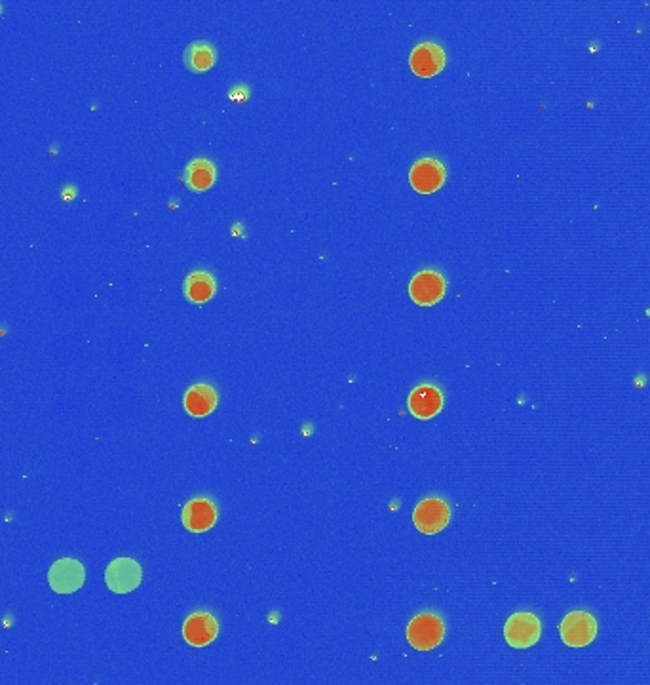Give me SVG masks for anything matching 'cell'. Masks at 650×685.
Returning <instances> with one entry per match:
<instances>
[{
  "instance_id": "6da1fadb",
  "label": "cell",
  "mask_w": 650,
  "mask_h": 685,
  "mask_svg": "<svg viewBox=\"0 0 650 685\" xmlns=\"http://www.w3.org/2000/svg\"><path fill=\"white\" fill-rule=\"evenodd\" d=\"M445 638V624L436 613H420L408 627V641L419 651L438 648Z\"/></svg>"
},
{
  "instance_id": "8fae6325",
  "label": "cell",
  "mask_w": 650,
  "mask_h": 685,
  "mask_svg": "<svg viewBox=\"0 0 650 685\" xmlns=\"http://www.w3.org/2000/svg\"><path fill=\"white\" fill-rule=\"evenodd\" d=\"M409 64L413 73L422 78L436 76L445 67V50L436 43H422L411 52Z\"/></svg>"
},
{
  "instance_id": "52a82bcc",
  "label": "cell",
  "mask_w": 650,
  "mask_h": 685,
  "mask_svg": "<svg viewBox=\"0 0 650 685\" xmlns=\"http://www.w3.org/2000/svg\"><path fill=\"white\" fill-rule=\"evenodd\" d=\"M447 292V282L441 273L434 269L420 271L413 276L409 284V295L420 307H432L443 299Z\"/></svg>"
},
{
  "instance_id": "4fadbf2b",
  "label": "cell",
  "mask_w": 650,
  "mask_h": 685,
  "mask_svg": "<svg viewBox=\"0 0 650 685\" xmlns=\"http://www.w3.org/2000/svg\"><path fill=\"white\" fill-rule=\"evenodd\" d=\"M217 408V392L213 387L200 382L187 391L185 394V410L192 417H208Z\"/></svg>"
},
{
  "instance_id": "7a4b0ae2",
  "label": "cell",
  "mask_w": 650,
  "mask_h": 685,
  "mask_svg": "<svg viewBox=\"0 0 650 685\" xmlns=\"http://www.w3.org/2000/svg\"><path fill=\"white\" fill-rule=\"evenodd\" d=\"M561 640L568 648H586L597 636V620L587 611H573L561 620Z\"/></svg>"
},
{
  "instance_id": "7c38bea8",
  "label": "cell",
  "mask_w": 650,
  "mask_h": 685,
  "mask_svg": "<svg viewBox=\"0 0 650 685\" xmlns=\"http://www.w3.org/2000/svg\"><path fill=\"white\" fill-rule=\"evenodd\" d=\"M409 412L417 419H432L443 410V394L434 385H419L409 394Z\"/></svg>"
},
{
  "instance_id": "8992f818",
  "label": "cell",
  "mask_w": 650,
  "mask_h": 685,
  "mask_svg": "<svg viewBox=\"0 0 650 685\" xmlns=\"http://www.w3.org/2000/svg\"><path fill=\"white\" fill-rule=\"evenodd\" d=\"M86 570L83 563L74 558H61L48 571V582L54 592L57 594H71L76 592L84 584Z\"/></svg>"
},
{
  "instance_id": "ba28073f",
  "label": "cell",
  "mask_w": 650,
  "mask_h": 685,
  "mask_svg": "<svg viewBox=\"0 0 650 685\" xmlns=\"http://www.w3.org/2000/svg\"><path fill=\"white\" fill-rule=\"evenodd\" d=\"M447 172L436 158H420L415 163L409 174V184L417 193L430 194L441 189L445 184Z\"/></svg>"
},
{
  "instance_id": "5bb4252c",
  "label": "cell",
  "mask_w": 650,
  "mask_h": 685,
  "mask_svg": "<svg viewBox=\"0 0 650 685\" xmlns=\"http://www.w3.org/2000/svg\"><path fill=\"white\" fill-rule=\"evenodd\" d=\"M215 166L206 158H196L185 168V184L191 191L204 193L215 184Z\"/></svg>"
},
{
  "instance_id": "9c48e42d",
  "label": "cell",
  "mask_w": 650,
  "mask_h": 685,
  "mask_svg": "<svg viewBox=\"0 0 650 685\" xmlns=\"http://www.w3.org/2000/svg\"><path fill=\"white\" fill-rule=\"evenodd\" d=\"M217 521V507L215 502L198 497L189 501L185 509H182V526H185L192 533H204L212 530Z\"/></svg>"
},
{
  "instance_id": "30bf717a",
  "label": "cell",
  "mask_w": 650,
  "mask_h": 685,
  "mask_svg": "<svg viewBox=\"0 0 650 685\" xmlns=\"http://www.w3.org/2000/svg\"><path fill=\"white\" fill-rule=\"evenodd\" d=\"M219 624L215 617L208 611L192 613L185 624H182V638H185L192 648H206L217 638Z\"/></svg>"
},
{
  "instance_id": "2e32d148",
  "label": "cell",
  "mask_w": 650,
  "mask_h": 685,
  "mask_svg": "<svg viewBox=\"0 0 650 685\" xmlns=\"http://www.w3.org/2000/svg\"><path fill=\"white\" fill-rule=\"evenodd\" d=\"M215 64V48L206 40H196L185 52V65L194 73L210 71Z\"/></svg>"
},
{
  "instance_id": "9a60e30c",
  "label": "cell",
  "mask_w": 650,
  "mask_h": 685,
  "mask_svg": "<svg viewBox=\"0 0 650 685\" xmlns=\"http://www.w3.org/2000/svg\"><path fill=\"white\" fill-rule=\"evenodd\" d=\"M215 278L208 271H196L185 280V295L192 303H206L215 295Z\"/></svg>"
},
{
  "instance_id": "3957f363",
  "label": "cell",
  "mask_w": 650,
  "mask_h": 685,
  "mask_svg": "<svg viewBox=\"0 0 650 685\" xmlns=\"http://www.w3.org/2000/svg\"><path fill=\"white\" fill-rule=\"evenodd\" d=\"M451 520L449 505L439 497H426L413 511V523L424 535H436L447 528Z\"/></svg>"
},
{
  "instance_id": "5b68a950",
  "label": "cell",
  "mask_w": 650,
  "mask_h": 685,
  "mask_svg": "<svg viewBox=\"0 0 650 685\" xmlns=\"http://www.w3.org/2000/svg\"><path fill=\"white\" fill-rule=\"evenodd\" d=\"M141 579H143V570L133 558L128 556L113 560L105 571L107 587L116 594H128L135 591L141 584Z\"/></svg>"
},
{
  "instance_id": "277c9868",
  "label": "cell",
  "mask_w": 650,
  "mask_h": 685,
  "mask_svg": "<svg viewBox=\"0 0 650 685\" xmlns=\"http://www.w3.org/2000/svg\"><path fill=\"white\" fill-rule=\"evenodd\" d=\"M542 624L533 613H516L507 619L504 627V638L507 646L516 650L533 648L540 640Z\"/></svg>"
}]
</instances>
